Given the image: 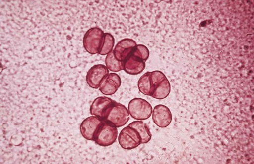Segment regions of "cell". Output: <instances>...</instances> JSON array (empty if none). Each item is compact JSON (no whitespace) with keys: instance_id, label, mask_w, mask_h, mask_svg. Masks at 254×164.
I'll use <instances>...</instances> for the list:
<instances>
[{"instance_id":"obj_1","label":"cell","mask_w":254,"mask_h":164,"mask_svg":"<svg viewBox=\"0 0 254 164\" xmlns=\"http://www.w3.org/2000/svg\"><path fill=\"white\" fill-rule=\"evenodd\" d=\"M128 109L124 105L115 101L105 114L104 120L117 127L125 126L129 121Z\"/></svg>"},{"instance_id":"obj_2","label":"cell","mask_w":254,"mask_h":164,"mask_svg":"<svg viewBox=\"0 0 254 164\" xmlns=\"http://www.w3.org/2000/svg\"><path fill=\"white\" fill-rule=\"evenodd\" d=\"M154 93L153 98L157 100H163L167 98L171 92V85L167 78L161 71H155L150 72Z\"/></svg>"},{"instance_id":"obj_3","label":"cell","mask_w":254,"mask_h":164,"mask_svg":"<svg viewBox=\"0 0 254 164\" xmlns=\"http://www.w3.org/2000/svg\"><path fill=\"white\" fill-rule=\"evenodd\" d=\"M105 33L98 27L89 29L85 33L83 38L85 50L91 55L98 54L103 41Z\"/></svg>"},{"instance_id":"obj_4","label":"cell","mask_w":254,"mask_h":164,"mask_svg":"<svg viewBox=\"0 0 254 164\" xmlns=\"http://www.w3.org/2000/svg\"><path fill=\"white\" fill-rule=\"evenodd\" d=\"M128 111L134 120L144 121L151 117L153 109L149 102L141 98H135L129 102Z\"/></svg>"},{"instance_id":"obj_5","label":"cell","mask_w":254,"mask_h":164,"mask_svg":"<svg viewBox=\"0 0 254 164\" xmlns=\"http://www.w3.org/2000/svg\"><path fill=\"white\" fill-rule=\"evenodd\" d=\"M118 132L117 127L110 123L104 121L96 134L95 141L98 146L107 147L116 142Z\"/></svg>"},{"instance_id":"obj_6","label":"cell","mask_w":254,"mask_h":164,"mask_svg":"<svg viewBox=\"0 0 254 164\" xmlns=\"http://www.w3.org/2000/svg\"><path fill=\"white\" fill-rule=\"evenodd\" d=\"M118 141L122 148L133 150L141 144V137L136 129L128 126L121 130Z\"/></svg>"},{"instance_id":"obj_7","label":"cell","mask_w":254,"mask_h":164,"mask_svg":"<svg viewBox=\"0 0 254 164\" xmlns=\"http://www.w3.org/2000/svg\"><path fill=\"white\" fill-rule=\"evenodd\" d=\"M104 120L96 116L85 119L80 125V132L84 138L88 141H95L98 131Z\"/></svg>"},{"instance_id":"obj_8","label":"cell","mask_w":254,"mask_h":164,"mask_svg":"<svg viewBox=\"0 0 254 164\" xmlns=\"http://www.w3.org/2000/svg\"><path fill=\"white\" fill-rule=\"evenodd\" d=\"M109 74V70L102 64L94 65L86 76V81L90 87L98 89L105 78Z\"/></svg>"},{"instance_id":"obj_9","label":"cell","mask_w":254,"mask_h":164,"mask_svg":"<svg viewBox=\"0 0 254 164\" xmlns=\"http://www.w3.org/2000/svg\"><path fill=\"white\" fill-rule=\"evenodd\" d=\"M137 46L136 41L130 39H124L119 42L113 51L116 59L121 62L128 58L132 54L135 47Z\"/></svg>"},{"instance_id":"obj_10","label":"cell","mask_w":254,"mask_h":164,"mask_svg":"<svg viewBox=\"0 0 254 164\" xmlns=\"http://www.w3.org/2000/svg\"><path fill=\"white\" fill-rule=\"evenodd\" d=\"M152 114L154 123L161 128H166L170 125L173 120L171 110L165 105L155 106Z\"/></svg>"},{"instance_id":"obj_11","label":"cell","mask_w":254,"mask_h":164,"mask_svg":"<svg viewBox=\"0 0 254 164\" xmlns=\"http://www.w3.org/2000/svg\"><path fill=\"white\" fill-rule=\"evenodd\" d=\"M122 80L117 73H109L102 81L100 86V91L104 95L111 96L116 93L120 88Z\"/></svg>"},{"instance_id":"obj_12","label":"cell","mask_w":254,"mask_h":164,"mask_svg":"<svg viewBox=\"0 0 254 164\" xmlns=\"http://www.w3.org/2000/svg\"><path fill=\"white\" fill-rule=\"evenodd\" d=\"M115 102L108 97H99L93 101L90 108L92 116L99 117L104 120L105 114L109 108Z\"/></svg>"},{"instance_id":"obj_13","label":"cell","mask_w":254,"mask_h":164,"mask_svg":"<svg viewBox=\"0 0 254 164\" xmlns=\"http://www.w3.org/2000/svg\"><path fill=\"white\" fill-rule=\"evenodd\" d=\"M145 67V61L132 54L124 61V71L128 75H140Z\"/></svg>"},{"instance_id":"obj_14","label":"cell","mask_w":254,"mask_h":164,"mask_svg":"<svg viewBox=\"0 0 254 164\" xmlns=\"http://www.w3.org/2000/svg\"><path fill=\"white\" fill-rule=\"evenodd\" d=\"M128 126L133 127L140 133L141 137V144H145V143L149 142L152 138V134L150 132L149 126L142 121H134L130 123Z\"/></svg>"},{"instance_id":"obj_15","label":"cell","mask_w":254,"mask_h":164,"mask_svg":"<svg viewBox=\"0 0 254 164\" xmlns=\"http://www.w3.org/2000/svg\"><path fill=\"white\" fill-rule=\"evenodd\" d=\"M138 88L139 91L143 95L152 96L154 93V88L151 80L150 72H147L139 79Z\"/></svg>"},{"instance_id":"obj_16","label":"cell","mask_w":254,"mask_h":164,"mask_svg":"<svg viewBox=\"0 0 254 164\" xmlns=\"http://www.w3.org/2000/svg\"><path fill=\"white\" fill-rule=\"evenodd\" d=\"M115 44L114 36L110 33H105L103 41H102L100 51L98 54L104 56L107 55L113 51Z\"/></svg>"},{"instance_id":"obj_17","label":"cell","mask_w":254,"mask_h":164,"mask_svg":"<svg viewBox=\"0 0 254 164\" xmlns=\"http://www.w3.org/2000/svg\"><path fill=\"white\" fill-rule=\"evenodd\" d=\"M105 64L109 71L113 72H118L124 70V63L116 59L113 51L106 56Z\"/></svg>"},{"instance_id":"obj_18","label":"cell","mask_w":254,"mask_h":164,"mask_svg":"<svg viewBox=\"0 0 254 164\" xmlns=\"http://www.w3.org/2000/svg\"><path fill=\"white\" fill-rule=\"evenodd\" d=\"M132 54L138 57L146 62L148 60L150 56V51L148 48L143 44H137L134 47Z\"/></svg>"}]
</instances>
